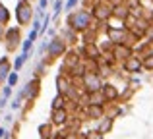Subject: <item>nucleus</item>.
<instances>
[{
	"label": "nucleus",
	"instance_id": "f257e3e1",
	"mask_svg": "<svg viewBox=\"0 0 153 139\" xmlns=\"http://www.w3.org/2000/svg\"><path fill=\"white\" fill-rule=\"evenodd\" d=\"M66 25L70 29H74L76 33H85L89 27H93V15L89 10H76L72 14H68Z\"/></svg>",
	"mask_w": 153,
	"mask_h": 139
},
{
	"label": "nucleus",
	"instance_id": "f03ea898",
	"mask_svg": "<svg viewBox=\"0 0 153 139\" xmlns=\"http://www.w3.org/2000/svg\"><path fill=\"white\" fill-rule=\"evenodd\" d=\"M103 79L97 71H85V75L82 77V87H83V93H97L101 91L103 87Z\"/></svg>",
	"mask_w": 153,
	"mask_h": 139
},
{
	"label": "nucleus",
	"instance_id": "7ed1b4c3",
	"mask_svg": "<svg viewBox=\"0 0 153 139\" xmlns=\"http://www.w3.org/2000/svg\"><path fill=\"white\" fill-rule=\"evenodd\" d=\"M91 15H93L95 21L107 23L108 19L112 18V6L107 2V0H101V2H97V4L93 6V10H91Z\"/></svg>",
	"mask_w": 153,
	"mask_h": 139
},
{
	"label": "nucleus",
	"instance_id": "20e7f679",
	"mask_svg": "<svg viewBox=\"0 0 153 139\" xmlns=\"http://www.w3.org/2000/svg\"><path fill=\"white\" fill-rule=\"evenodd\" d=\"M47 50H49V56L58 58V56H64V54L68 52V45L64 43V39H62V37H54V39H52V41L49 43Z\"/></svg>",
	"mask_w": 153,
	"mask_h": 139
},
{
	"label": "nucleus",
	"instance_id": "39448f33",
	"mask_svg": "<svg viewBox=\"0 0 153 139\" xmlns=\"http://www.w3.org/2000/svg\"><path fill=\"white\" fill-rule=\"evenodd\" d=\"M111 54H112V58H114L116 62H124L130 56H134V49L128 46V45H114L112 50H111Z\"/></svg>",
	"mask_w": 153,
	"mask_h": 139
},
{
	"label": "nucleus",
	"instance_id": "423d86ee",
	"mask_svg": "<svg viewBox=\"0 0 153 139\" xmlns=\"http://www.w3.org/2000/svg\"><path fill=\"white\" fill-rule=\"evenodd\" d=\"M101 93H103L105 101H107V104H108V102H116V101L120 99V91H118V87H116L114 83H111V81H105V83H103Z\"/></svg>",
	"mask_w": 153,
	"mask_h": 139
},
{
	"label": "nucleus",
	"instance_id": "0eeeda50",
	"mask_svg": "<svg viewBox=\"0 0 153 139\" xmlns=\"http://www.w3.org/2000/svg\"><path fill=\"white\" fill-rule=\"evenodd\" d=\"M122 70L128 71V74H142L143 71V66H142V58L140 56H130L128 60L122 62Z\"/></svg>",
	"mask_w": 153,
	"mask_h": 139
},
{
	"label": "nucleus",
	"instance_id": "6e6552de",
	"mask_svg": "<svg viewBox=\"0 0 153 139\" xmlns=\"http://www.w3.org/2000/svg\"><path fill=\"white\" fill-rule=\"evenodd\" d=\"M31 6L27 2H19L18 4V10H16V18H18V23L19 25H27L31 19Z\"/></svg>",
	"mask_w": 153,
	"mask_h": 139
},
{
	"label": "nucleus",
	"instance_id": "1a4fd4ad",
	"mask_svg": "<svg viewBox=\"0 0 153 139\" xmlns=\"http://www.w3.org/2000/svg\"><path fill=\"white\" fill-rule=\"evenodd\" d=\"M22 41V33H19V27H10L6 31V45H8V50H14L16 46L19 45Z\"/></svg>",
	"mask_w": 153,
	"mask_h": 139
},
{
	"label": "nucleus",
	"instance_id": "9d476101",
	"mask_svg": "<svg viewBox=\"0 0 153 139\" xmlns=\"http://www.w3.org/2000/svg\"><path fill=\"white\" fill-rule=\"evenodd\" d=\"M85 118H89V120H101L105 116V106H97V104H87L85 106Z\"/></svg>",
	"mask_w": 153,
	"mask_h": 139
},
{
	"label": "nucleus",
	"instance_id": "9b49d317",
	"mask_svg": "<svg viewBox=\"0 0 153 139\" xmlns=\"http://www.w3.org/2000/svg\"><path fill=\"white\" fill-rule=\"evenodd\" d=\"M68 120H70L68 108L52 110V124H54V126H66V124H68Z\"/></svg>",
	"mask_w": 153,
	"mask_h": 139
},
{
	"label": "nucleus",
	"instance_id": "f8f14e48",
	"mask_svg": "<svg viewBox=\"0 0 153 139\" xmlns=\"http://www.w3.org/2000/svg\"><path fill=\"white\" fill-rule=\"evenodd\" d=\"M112 126H114V118L105 114L101 120H99V124H97V128H95V129H97L99 133H103V135H107V133H111Z\"/></svg>",
	"mask_w": 153,
	"mask_h": 139
},
{
	"label": "nucleus",
	"instance_id": "ddd939ff",
	"mask_svg": "<svg viewBox=\"0 0 153 139\" xmlns=\"http://www.w3.org/2000/svg\"><path fill=\"white\" fill-rule=\"evenodd\" d=\"M130 15V8L126 4H120V6H114L112 8V18L120 19V21H126V18Z\"/></svg>",
	"mask_w": 153,
	"mask_h": 139
},
{
	"label": "nucleus",
	"instance_id": "4468645a",
	"mask_svg": "<svg viewBox=\"0 0 153 139\" xmlns=\"http://www.w3.org/2000/svg\"><path fill=\"white\" fill-rule=\"evenodd\" d=\"M62 39L66 45H74V43H78V33H76L74 29H70V27H66V29L62 31Z\"/></svg>",
	"mask_w": 153,
	"mask_h": 139
},
{
	"label": "nucleus",
	"instance_id": "2eb2a0df",
	"mask_svg": "<svg viewBox=\"0 0 153 139\" xmlns=\"http://www.w3.org/2000/svg\"><path fill=\"white\" fill-rule=\"evenodd\" d=\"M8 75H10V62H8V58H2L0 60V81L8 79Z\"/></svg>",
	"mask_w": 153,
	"mask_h": 139
},
{
	"label": "nucleus",
	"instance_id": "dca6fc26",
	"mask_svg": "<svg viewBox=\"0 0 153 139\" xmlns=\"http://www.w3.org/2000/svg\"><path fill=\"white\" fill-rule=\"evenodd\" d=\"M39 133H41L43 139H51V135L54 133V132H52V124H43V126H39Z\"/></svg>",
	"mask_w": 153,
	"mask_h": 139
},
{
	"label": "nucleus",
	"instance_id": "f3484780",
	"mask_svg": "<svg viewBox=\"0 0 153 139\" xmlns=\"http://www.w3.org/2000/svg\"><path fill=\"white\" fill-rule=\"evenodd\" d=\"M142 66H143V70H146V71H153V50L147 54V56L142 58Z\"/></svg>",
	"mask_w": 153,
	"mask_h": 139
},
{
	"label": "nucleus",
	"instance_id": "a211bd4d",
	"mask_svg": "<svg viewBox=\"0 0 153 139\" xmlns=\"http://www.w3.org/2000/svg\"><path fill=\"white\" fill-rule=\"evenodd\" d=\"M8 19H10V12H8L2 4H0V25H6Z\"/></svg>",
	"mask_w": 153,
	"mask_h": 139
},
{
	"label": "nucleus",
	"instance_id": "6ab92c4d",
	"mask_svg": "<svg viewBox=\"0 0 153 139\" xmlns=\"http://www.w3.org/2000/svg\"><path fill=\"white\" fill-rule=\"evenodd\" d=\"M132 95H134V89H132V87H126V89L120 93V99H118V101H128Z\"/></svg>",
	"mask_w": 153,
	"mask_h": 139
},
{
	"label": "nucleus",
	"instance_id": "aec40b11",
	"mask_svg": "<svg viewBox=\"0 0 153 139\" xmlns=\"http://www.w3.org/2000/svg\"><path fill=\"white\" fill-rule=\"evenodd\" d=\"M85 137L87 139H103L105 135H103V133H99L97 129H91V132H85Z\"/></svg>",
	"mask_w": 153,
	"mask_h": 139
},
{
	"label": "nucleus",
	"instance_id": "412c9836",
	"mask_svg": "<svg viewBox=\"0 0 153 139\" xmlns=\"http://www.w3.org/2000/svg\"><path fill=\"white\" fill-rule=\"evenodd\" d=\"M146 43H149V45H153V23H149V27H147V31H146Z\"/></svg>",
	"mask_w": 153,
	"mask_h": 139
},
{
	"label": "nucleus",
	"instance_id": "4be33fe9",
	"mask_svg": "<svg viewBox=\"0 0 153 139\" xmlns=\"http://www.w3.org/2000/svg\"><path fill=\"white\" fill-rule=\"evenodd\" d=\"M27 56H29V54H22V56H18V60H16V64H14V68L16 70H19L23 66V62L27 60Z\"/></svg>",
	"mask_w": 153,
	"mask_h": 139
},
{
	"label": "nucleus",
	"instance_id": "5701e85b",
	"mask_svg": "<svg viewBox=\"0 0 153 139\" xmlns=\"http://www.w3.org/2000/svg\"><path fill=\"white\" fill-rule=\"evenodd\" d=\"M16 83H18V74H16V71H12V74L8 75V85H10V87H14Z\"/></svg>",
	"mask_w": 153,
	"mask_h": 139
},
{
	"label": "nucleus",
	"instance_id": "b1692460",
	"mask_svg": "<svg viewBox=\"0 0 153 139\" xmlns=\"http://www.w3.org/2000/svg\"><path fill=\"white\" fill-rule=\"evenodd\" d=\"M78 2H79V0H68V2H66V6H64V8H66V10L70 12V10H74V8L78 6Z\"/></svg>",
	"mask_w": 153,
	"mask_h": 139
},
{
	"label": "nucleus",
	"instance_id": "393cba45",
	"mask_svg": "<svg viewBox=\"0 0 153 139\" xmlns=\"http://www.w3.org/2000/svg\"><path fill=\"white\" fill-rule=\"evenodd\" d=\"M60 10H62V2H60V0H56V2H54V15H58Z\"/></svg>",
	"mask_w": 153,
	"mask_h": 139
},
{
	"label": "nucleus",
	"instance_id": "a878e982",
	"mask_svg": "<svg viewBox=\"0 0 153 139\" xmlns=\"http://www.w3.org/2000/svg\"><path fill=\"white\" fill-rule=\"evenodd\" d=\"M62 139H78V133H66L62 135Z\"/></svg>",
	"mask_w": 153,
	"mask_h": 139
},
{
	"label": "nucleus",
	"instance_id": "bb28decb",
	"mask_svg": "<svg viewBox=\"0 0 153 139\" xmlns=\"http://www.w3.org/2000/svg\"><path fill=\"white\" fill-rule=\"evenodd\" d=\"M10 95H12V87H10V85H8V87H4V97L8 99Z\"/></svg>",
	"mask_w": 153,
	"mask_h": 139
},
{
	"label": "nucleus",
	"instance_id": "cd10ccee",
	"mask_svg": "<svg viewBox=\"0 0 153 139\" xmlns=\"http://www.w3.org/2000/svg\"><path fill=\"white\" fill-rule=\"evenodd\" d=\"M2 137H6V129L0 128V139H2Z\"/></svg>",
	"mask_w": 153,
	"mask_h": 139
},
{
	"label": "nucleus",
	"instance_id": "c85d7f7f",
	"mask_svg": "<svg viewBox=\"0 0 153 139\" xmlns=\"http://www.w3.org/2000/svg\"><path fill=\"white\" fill-rule=\"evenodd\" d=\"M78 139H87V137H85V132H82V133H78Z\"/></svg>",
	"mask_w": 153,
	"mask_h": 139
},
{
	"label": "nucleus",
	"instance_id": "c756f323",
	"mask_svg": "<svg viewBox=\"0 0 153 139\" xmlns=\"http://www.w3.org/2000/svg\"><path fill=\"white\" fill-rule=\"evenodd\" d=\"M4 104H6V97H2V99H0V108H2Z\"/></svg>",
	"mask_w": 153,
	"mask_h": 139
},
{
	"label": "nucleus",
	"instance_id": "7c9ffc66",
	"mask_svg": "<svg viewBox=\"0 0 153 139\" xmlns=\"http://www.w3.org/2000/svg\"><path fill=\"white\" fill-rule=\"evenodd\" d=\"M0 35H2V25H0Z\"/></svg>",
	"mask_w": 153,
	"mask_h": 139
},
{
	"label": "nucleus",
	"instance_id": "2f4dec72",
	"mask_svg": "<svg viewBox=\"0 0 153 139\" xmlns=\"http://www.w3.org/2000/svg\"><path fill=\"white\" fill-rule=\"evenodd\" d=\"M151 23H153V19H151Z\"/></svg>",
	"mask_w": 153,
	"mask_h": 139
},
{
	"label": "nucleus",
	"instance_id": "473e14b6",
	"mask_svg": "<svg viewBox=\"0 0 153 139\" xmlns=\"http://www.w3.org/2000/svg\"><path fill=\"white\" fill-rule=\"evenodd\" d=\"M151 2H153V0H151Z\"/></svg>",
	"mask_w": 153,
	"mask_h": 139
}]
</instances>
